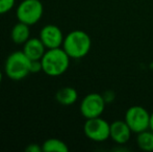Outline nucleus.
<instances>
[{"mask_svg":"<svg viewBox=\"0 0 153 152\" xmlns=\"http://www.w3.org/2000/svg\"><path fill=\"white\" fill-rule=\"evenodd\" d=\"M132 130L125 120H116L111 123V139L116 144H126L131 138Z\"/></svg>","mask_w":153,"mask_h":152,"instance_id":"1a4fd4ad","label":"nucleus"},{"mask_svg":"<svg viewBox=\"0 0 153 152\" xmlns=\"http://www.w3.org/2000/svg\"><path fill=\"white\" fill-rule=\"evenodd\" d=\"M55 99L62 105H73L78 99V93L74 87H64L55 93Z\"/></svg>","mask_w":153,"mask_h":152,"instance_id":"f8f14e48","label":"nucleus"},{"mask_svg":"<svg viewBox=\"0 0 153 152\" xmlns=\"http://www.w3.org/2000/svg\"><path fill=\"white\" fill-rule=\"evenodd\" d=\"M10 39L17 45H24L30 39V26L19 22L15 24L10 31Z\"/></svg>","mask_w":153,"mask_h":152,"instance_id":"9b49d317","label":"nucleus"},{"mask_svg":"<svg viewBox=\"0 0 153 152\" xmlns=\"http://www.w3.org/2000/svg\"><path fill=\"white\" fill-rule=\"evenodd\" d=\"M43 152H68L69 147L64 141L59 139L51 138L42 144Z\"/></svg>","mask_w":153,"mask_h":152,"instance_id":"4468645a","label":"nucleus"},{"mask_svg":"<svg viewBox=\"0 0 153 152\" xmlns=\"http://www.w3.org/2000/svg\"><path fill=\"white\" fill-rule=\"evenodd\" d=\"M104 98L102 94L99 93H90L83 97L80 102V114L85 119H92V118L101 117L105 110Z\"/></svg>","mask_w":153,"mask_h":152,"instance_id":"0eeeda50","label":"nucleus"},{"mask_svg":"<svg viewBox=\"0 0 153 152\" xmlns=\"http://www.w3.org/2000/svg\"><path fill=\"white\" fill-rule=\"evenodd\" d=\"M31 61L25 55L23 50L14 51L7 56L4 64L6 76L15 81L22 80L30 74Z\"/></svg>","mask_w":153,"mask_h":152,"instance_id":"7ed1b4c3","label":"nucleus"},{"mask_svg":"<svg viewBox=\"0 0 153 152\" xmlns=\"http://www.w3.org/2000/svg\"><path fill=\"white\" fill-rule=\"evenodd\" d=\"M137 144L143 151H153V131L151 129L144 130L137 133Z\"/></svg>","mask_w":153,"mask_h":152,"instance_id":"ddd939ff","label":"nucleus"},{"mask_svg":"<svg viewBox=\"0 0 153 152\" xmlns=\"http://www.w3.org/2000/svg\"><path fill=\"white\" fill-rule=\"evenodd\" d=\"M70 59L71 57L67 54L62 47L47 49L41 59L43 72L51 77L61 76L69 69Z\"/></svg>","mask_w":153,"mask_h":152,"instance_id":"f257e3e1","label":"nucleus"},{"mask_svg":"<svg viewBox=\"0 0 153 152\" xmlns=\"http://www.w3.org/2000/svg\"><path fill=\"white\" fill-rule=\"evenodd\" d=\"M25 151L26 152H42L43 149H42V146L33 143V144H29L28 146L25 148Z\"/></svg>","mask_w":153,"mask_h":152,"instance_id":"a211bd4d","label":"nucleus"},{"mask_svg":"<svg viewBox=\"0 0 153 152\" xmlns=\"http://www.w3.org/2000/svg\"><path fill=\"white\" fill-rule=\"evenodd\" d=\"M16 0H0V15L10 13L14 8Z\"/></svg>","mask_w":153,"mask_h":152,"instance_id":"2eb2a0df","label":"nucleus"},{"mask_svg":"<svg viewBox=\"0 0 153 152\" xmlns=\"http://www.w3.org/2000/svg\"><path fill=\"white\" fill-rule=\"evenodd\" d=\"M83 132L93 142H104L111 138V124L101 117L87 119L83 125Z\"/></svg>","mask_w":153,"mask_h":152,"instance_id":"423d86ee","label":"nucleus"},{"mask_svg":"<svg viewBox=\"0 0 153 152\" xmlns=\"http://www.w3.org/2000/svg\"><path fill=\"white\" fill-rule=\"evenodd\" d=\"M149 129H151L153 131V112L151 113V115H150V127Z\"/></svg>","mask_w":153,"mask_h":152,"instance_id":"6ab92c4d","label":"nucleus"},{"mask_svg":"<svg viewBox=\"0 0 153 152\" xmlns=\"http://www.w3.org/2000/svg\"><path fill=\"white\" fill-rule=\"evenodd\" d=\"M150 113L141 105L130 106L126 110L124 120L133 133H140L150 127Z\"/></svg>","mask_w":153,"mask_h":152,"instance_id":"39448f33","label":"nucleus"},{"mask_svg":"<svg viewBox=\"0 0 153 152\" xmlns=\"http://www.w3.org/2000/svg\"><path fill=\"white\" fill-rule=\"evenodd\" d=\"M103 98H104V101L105 103H111V102H114V100H115L116 98V94L114 91H111V90H107V91H105L104 93L102 94Z\"/></svg>","mask_w":153,"mask_h":152,"instance_id":"f3484780","label":"nucleus"},{"mask_svg":"<svg viewBox=\"0 0 153 152\" xmlns=\"http://www.w3.org/2000/svg\"><path fill=\"white\" fill-rule=\"evenodd\" d=\"M44 5L41 0H22L16 8V17L19 22L32 26L42 19Z\"/></svg>","mask_w":153,"mask_h":152,"instance_id":"20e7f679","label":"nucleus"},{"mask_svg":"<svg viewBox=\"0 0 153 152\" xmlns=\"http://www.w3.org/2000/svg\"><path fill=\"white\" fill-rule=\"evenodd\" d=\"M62 49L73 59H80L89 54L92 47L91 37L83 30H73L65 36Z\"/></svg>","mask_w":153,"mask_h":152,"instance_id":"f03ea898","label":"nucleus"},{"mask_svg":"<svg viewBox=\"0 0 153 152\" xmlns=\"http://www.w3.org/2000/svg\"><path fill=\"white\" fill-rule=\"evenodd\" d=\"M43 71L42 67V62L40 61H31L30 63V73H39V72Z\"/></svg>","mask_w":153,"mask_h":152,"instance_id":"dca6fc26","label":"nucleus"},{"mask_svg":"<svg viewBox=\"0 0 153 152\" xmlns=\"http://www.w3.org/2000/svg\"><path fill=\"white\" fill-rule=\"evenodd\" d=\"M39 38L47 49H52L62 46L65 36L57 25L48 24L42 27Z\"/></svg>","mask_w":153,"mask_h":152,"instance_id":"6e6552de","label":"nucleus"},{"mask_svg":"<svg viewBox=\"0 0 153 152\" xmlns=\"http://www.w3.org/2000/svg\"><path fill=\"white\" fill-rule=\"evenodd\" d=\"M2 78H3V74H2V71L0 70V85H1V82H2Z\"/></svg>","mask_w":153,"mask_h":152,"instance_id":"aec40b11","label":"nucleus"},{"mask_svg":"<svg viewBox=\"0 0 153 152\" xmlns=\"http://www.w3.org/2000/svg\"><path fill=\"white\" fill-rule=\"evenodd\" d=\"M47 48L40 38H30L23 45V52L30 61H40L45 54Z\"/></svg>","mask_w":153,"mask_h":152,"instance_id":"9d476101","label":"nucleus"}]
</instances>
